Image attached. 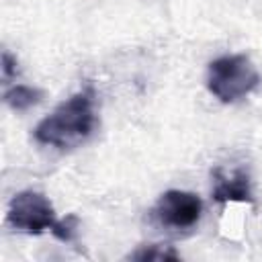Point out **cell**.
Returning a JSON list of instances; mask_svg holds the SVG:
<instances>
[{
  "label": "cell",
  "mask_w": 262,
  "mask_h": 262,
  "mask_svg": "<svg viewBox=\"0 0 262 262\" xmlns=\"http://www.w3.org/2000/svg\"><path fill=\"white\" fill-rule=\"evenodd\" d=\"M201 215L203 201L194 192L186 190H166L154 207V217L158 225L170 231H186L196 227Z\"/></svg>",
  "instance_id": "cell-4"
},
{
  "label": "cell",
  "mask_w": 262,
  "mask_h": 262,
  "mask_svg": "<svg viewBox=\"0 0 262 262\" xmlns=\"http://www.w3.org/2000/svg\"><path fill=\"white\" fill-rule=\"evenodd\" d=\"M41 98H43V92L39 88L25 86V84H16V86H12L10 90L4 92V102L12 111H27V108L35 106Z\"/></svg>",
  "instance_id": "cell-6"
},
{
  "label": "cell",
  "mask_w": 262,
  "mask_h": 262,
  "mask_svg": "<svg viewBox=\"0 0 262 262\" xmlns=\"http://www.w3.org/2000/svg\"><path fill=\"white\" fill-rule=\"evenodd\" d=\"M131 260H178V252L172 246H162V244H149L133 254H129Z\"/></svg>",
  "instance_id": "cell-7"
},
{
  "label": "cell",
  "mask_w": 262,
  "mask_h": 262,
  "mask_svg": "<svg viewBox=\"0 0 262 262\" xmlns=\"http://www.w3.org/2000/svg\"><path fill=\"white\" fill-rule=\"evenodd\" d=\"M78 229V217L76 215H68L61 221H55V225L51 227V233L59 239V242H72Z\"/></svg>",
  "instance_id": "cell-8"
},
{
  "label": "cell",
  "mask_w": 262,
  "mask_h": 262,
  "mask_svg": "<svg viewBox=\"0 0 262 262\" xmlns=\"http://www.w3.org/2000/svg\"><path fill=\"white\" fill-rule=\"evenodd\" d=\"M213 199L217 203H252L250 176L244 168H215L213 170Z\"/></svg>",
  "instance_id": "cell-5"
},
{
  "label": "cell",
  "mask_w": 262,
  "mask_h": 262,
  "mask_svg": "<svg viewBox=\"0 0 262 262\" xmlns=\"http://www.w3.org/2000/svg\"><path fill=\"white\" fill-rule=\"evenodd\" d=\"M96 96L92 88H84L63 100L33 131L37 143L55 149H74L90 139L96 129Z\"/></svg>",
  "instance_id": "cell-1"
},
{
  "label": "cell",
  "mask_w": 262,
  "mask_h": 262,
  "mask_svg": "<svg viewBox=\"0 0 262 262\" xmlns=\"http://www.w3.org/2000/svg\"><path fill=\"white\" fill-rule=\"evenodd\" d=\"M6 221L16 231L39 235L55 225V211L45 194L37 190H20L10 199Z\"/></svg>",
  "instance_id": "cell-3"
},
{
  "label": "cell",
  "mask_w": 262,
  "mask_h": 262,
  "mask_svg": "<svg viewBox=\"0 0 262 262\" xmlns=\"http://www.w3.org/2000/svg\"><path fill=\"white\" fill-rule=\"evenodd\" d=\"M16 59L8 53V51H4L2 53V78H4V82H8L14 74H16Z\"/></svg>",
  "instance_id": "cell-9"
},
{
  "label": "cell",
  "mask_w": 262,
  "mask_h": 262,
  "mask_svg": "<svg viewBox=\"0 0 262 262\" xmlns=\"http://www.w3.org/2000/svg\"><path fill=\"white\" fill-rule=\"evenodd\" d=\"M260 84V74L248 55H223L209 63L207 88L221 102H235Z\"/></svg>",
  "instance_id": "cell-2"
}]
</instances>
